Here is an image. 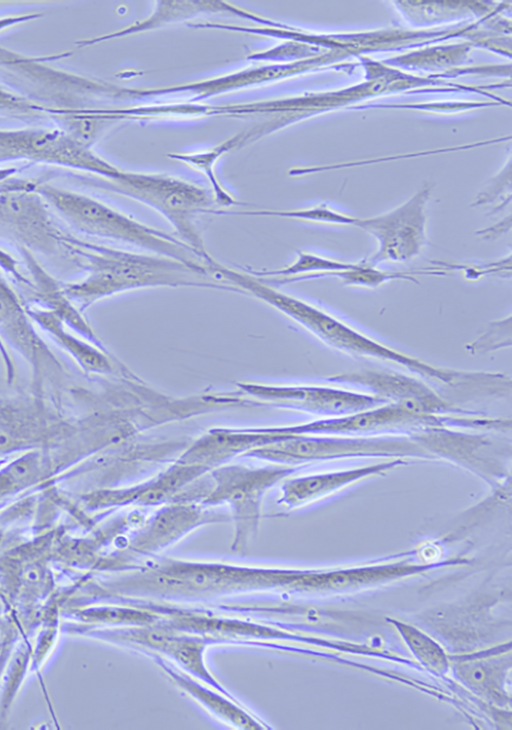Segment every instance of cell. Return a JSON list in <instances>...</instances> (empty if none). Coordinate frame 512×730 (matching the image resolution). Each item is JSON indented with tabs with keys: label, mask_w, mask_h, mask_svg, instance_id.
I'll list each match as a JSON object with an SVG mask.
<instances>
[{
	"label": "cell",
	"mask_w": 512,
	"mask_h": 730,
	"mask_svg": "<svg viewBox=\"0 0 512 730\" xmlns=\"http://www.w3.org/2000/svg\"><path fill=\"white\" fill-rule=\"evenodd\" d=\"M221 274L237 292L259 299L338 352L355 358L384 362L431 383L467 393L476 392L482 385V371L440 366L400 350L323 306L259 279L249 270L224 265Z\"/></svg>",
	"instance_id": "cell-1"
},
{
	"label": "cell",
	"mask_w": 512,
	"mask_h": 730,
	"mask_svg": "<svg viewBox=\"0 0 512 730\" xmlns=\"http://www.w3.org/2000/svg\"><path fill=\"white\" fill-rule=\"evenodd\" d=\"M415 658L437 675H444L449 669V658L442 646L420 629L398 621L391 620Z\"/></svg>",
	"instance_id": "cell-21"
},
{
	"label": "cell",
	"mask_w": 512,
	"mask_h": 730,
	"mask_svg": "<svg viewBox=\"0 0 512 730\" xmlns=\"http://www.w3.org/2000/svg\"><path fill=\"white\" fill-rule=\"evenodd\" d=\"M51 105L37 102L0 84V115L21 120H50Z\"/></svg>",
	"instance_id": "cell-23"
},
{
	"label": "cell",
	"mask_w": 512,
	"mask_h": 730,
	"mask_svg": "<svg viewBox=\"0 0 512 730\" xmlns=\"http://www.w3.org/2000/svg\"><path fill=\"white\" fill-rule=\"evenodd\" d=\"M42 460L39 455H27L0 472V494L18 487L31 484L42 473Z\"/></svg>",
	"instance_id": "cell-24"
},
{
	"label": "cell",
	"mask_w": 512,
	"mask_h": 730,
	"mask_svg": "<svg viewBox=\"0 0 512 730\" xmlns=\"http://www.w3.org/2000/svg\"><path fill=\"white\" fill-rule=\"evenodd\" d=\"M27 314L63 345L87 372L100 374L115 372V364L105 348L72 335L65 329V321L52 310L36 308L28 310Z\"/></svg>",
	"instance_id": "cell-18"
},
{
	"label": "cell",
	"mask_w": 512,
	"mask_h": 730,
	"mask_svg": "<svg viewBox=\"0 0 512 730\" xmlns=\"http://www.w3.org/2000/svg\"><path fill=\"white\" fill-rule=\"evenodd\" d=\"M40 15L37 13H27V14H13L5 17L0 18V31L5 30L6 28L22 24L24 22H28L30 20H34L38 18Z\"/></svg>",
	"instance_id": "cell-26"
},
{
	"label": "cell",
	"mask_w": 512,
	"mask_h": 730,
	"mask_svg": "<svg viewBox=\"0 0 512 730\" xmlns=\"http://www.w3.org/2000/svg\"><path fill=\"white\" fill-rule=\"evenodd\" d=\"M325 381L369 392L422 415L446 416L466 412L414 375L363 370L335 374L325 378Z\"/></svg>",
	"instance_id": "cell-11"
},
{
	"label": "cell",
	"mask_w": 512,
	"mask_h": 730,
	"mask_svg": "<svg viewBox=\"0 0 512 730\" xmlns=\"http://www.w3.org/2000/svg\"><path fill=\"white\" fill-rule=\"evenodd\" d=\"M297 467L273 465L250 467L229 465L214 470L213 487L203 498V503L227 504L235 520L233 550L245 548L255 532L260 518L261 503L265 493L279 481L295 473Z\"/></svg>",
	"instance_id": "cell-7"
},
{
	"label": "cell",
	"mask_w": 512,
	"mask_h": 730,
	"mask_svg": "<svg viewBox=\"0 0 512 730\" xmlns=\"http://www.w3.org/2000/svg\"><path fill=\"white\" fill-rule=\"evenodd\" d=\"M118 638L147 649L160 652L174 660L182 669L187 670L193 677L205 681L209 686L220 692L232 696L209 671L205 663L204 639L190 635H180L176 630L165 627H147L128 630L118 635Z\"/></svg>",
	"instance_id": "cell-14"
},
{
	"label": "cell",
	"mask_w": 512,
	"mask_h": 730,
	"mask_svg": "<svg viewBox=\"0 0 512 730\" xmlns=\"http://www.w3.org/2000/svg\"><path fill=\"white\" fill-rule=\"evenodd\" d=\"M511 329V314H508L490 322L483 333L468 344L466 348L470 353L478 354L509 347L511 345Z\"/></svg>",
	"instance_id": "cell-25"
},
{
	"label": "cell",
	"mask_w": 512,
	"mask_h": 730,
	"mask_svg": "<svg viewBox=\"0 0 512 730\" xmlns=\"http://www.w3.org/2000/svg\"><path fill=\"white\" fill-rule=\"evenodd\" d=\"M222 516L203 510L190 502H177L159 510L133 537L129 552L149 555L158 552L186 536L205 523Z\"/></svg>",
	"instance_id": "cell-15"
},
{
	"label": "cell",
	"mask_w": 512,
	"mask_h": 730,
	"mask_svg": "<svg viewBox=\"0 0 512 730\" xmlns=\"http://www.w3.org/2000/svg\"><path fill=\"white\" fill-rule=\"evenodd\" d=\"M71 257L84 269L81 278L63 285L64 294L79 309L122 293L151 288L228 290L213 274L178 260L75 238Z\"/></svg>",
	"instance_id": "cell-2"
},
{
	"label": "cell",
	"mask_w": 512,
	"mask_h": 730,
	"mask_svg": "<svg viewBox=\"0 0 512 730\" xmlns=\"http://www.w3.org/2000/svg\"><path fill=\"white\" fill-rule=\"evenodd\" d=\"M225 154L222 152L219 144L203 151L197 152H177L170 153L168 157L188 164L189 166L202 172L211 185V193L214 202L218 206L224 208L238 204L237 198L222 184L216 173V165L221 157Z\"/></svg>",
	"instance_id": "cell-22"
},
{
	"label": "cell",
	"mask_w": 512,
	"mask_h": 730,
	"mask_svg": "<svg viewBox=\"0 0 512 730\" xmlns=\"http://www.w3.org/2000/svg\"><path fill=\"white\" fill-rule=\"evenodd\" d=\"M357 262L341 260L310 250L298 251L286 265L272 270L248 269L254 276L266 282L288 283L323 277L351 269Z\"/></svg>",
	"instance_id": "cell-19"
},
{
	"label": "cell",
	"mask_w": 512,
	"mask_h": 730,
	"mask_svg": "<svg viewBox=\"0 0 512 730\" xmlns=\"http://www.w3.org/2000/svg\"><path fill=\"white\" fill-rule=\"evenodd\" d=\"M213 215L262 216L277 217L306 222H315L339 226H354L357 217L338 211L327 204H318L296 209H249L228 210L216 209Z\"/></svg>",
	"instance_id": "cell-20"
},
{
	"label": "cell",
	"mask_w": 512,
	"mask_h": 730,
	"mask_svg": "<svg viewBox=\"0 0 512 730\" xmlns=\"http://www.w3.org/2000/svg\"><path fill=\"white\" fill-rule=\"evenodd\" d=\"M429 197L430 187L425 185L389 212L369 218L357 217L354 226L377 242L375 252L363 260L380 266L405 264L421 256L428 243L426 207Z\"/></svg>",
	"instance_id": "cell-8"
},
{
	"label": "cell",
	"mask_w": 512,
	"mask_h": 730,
	"mask_svg": "<svg viewBox=\"0 0 512 730\" xmlns=\"http://www.w3.org/2000/svg\"><path fill=\"white\" fill-rule=\"evenodd\" d=\"M53 212L76 232L98 242L153 253L213 274L212 267L176 234L147 225L108 203L71 189L39 183Z\"/></svg>",
	"instance_id": "cell-4"
},
{
	"label": "cell",
	"mask_w": 512,
	"mask_h": 730,
	"mask_svg": "<svg viewBox=\"0 0 512 730\" xmlns=\"http://www.w3.org/2000/svg\"><path fill=\"white\" fill-rule=\"evenodd\" d=\"M155 660L175 686L221 721L240 729L260 730L268 728L265 723L248 711L233 696H228L217 689L208 688L195 680L193 676L171 667L162 658L155 657Z\"/></svg>",
	"instance_id": "cell-17"
},
{
	"label": "cell",
	"mask_w": 512,
	"mask_h": 730,
	"mask_svg": "<svg viewBox=\"0 0 512 730\" xmlns=\"http://www.w3.org/2000/svg\"><path fill=\"white\" fill-rule=\"evenodd\" d=\"M17 172V169L14 167H2L0 168V182L13 177L15 173Z\"/></svg>",
	"instance_id": "cell-27"
},
{
	"label": "cell",
	"mask_w": 512,
	"mask_h": 730,
	"mask_svg": "<svg viewBox=\"0 0 512 730\" xmlns=\"http://www.w3.org/2000/svg\"><path fill=\"white\" fill-rule=\"evenodd\" d=\"M228 13L242 19L247 17V9L223 1H159L153 13L117 31L81 40L80 48L92 46L104 41L126 37L157 29L168 23L191 19L201 14Z\"/></svg>",
	"instance_id": "cell-16"
},
{
	"label": "cell",
	"mask_w": 512,
	"mask_h": 730,
	"mask_svg": "<svg viewBox=\"0 0 512 730\" xmlns=\"http://www.w3.org/2000/svg\"><path fill=\"white\" fill-rule=\"evenodd\" d=\"M107 188L134 199L158 212L174 228L176 236L197 252L212 267L218 263L208 252L200 219L213 214L212 193L189 180L165 173L123 169L113 180H102Z\"/></svg>",
	"instance_id": "cell-5"
},
{
	"label": "cell",
	"mask_w": 512,
	"mask_h": 730,
	"mask_svg": "<svg viewBox=\"0 0 512 730\" xmlns=\"http://www.w3.org/2000/svg\"><path fill=\"white\" fill-rule=\"evenodd\" d=\"M21 160L75 169L102 180L116 179L123 170L55 124L0 128V163Z\"/></svg>",
	"instance_id": "cell-6"
},
{
	"label": "cell",
	"mask_w": 512,
	"mask_h": 730,
	"mask_svg": "<svg viewBox=\"0 0 512 730\" xmlns=\"http://www.w3.org/2000/svg\"><path fill=\"white\" fill-rule=\"evenodd\" d=\"M247 395L280 407L323 417L352 414L381 405L386 401L369 392L325 381L324 383L238 384Z\"/></svg>",
	"instance_id": "cell-9"
},
{
	"label": "cell",
	"mask_w": 512,
	"mask_h": 730,
	"mask_svg": "<svg viewBox=\"0 0 512 730\" xmlns=\"http://www.w3.org/2000/svg\"><path fill=\"white\" fill-rule=\"evenodd\" d=\"M300 570L167 559L143 565L116 582L128 596L207 598L272 590L298 591Z\"/></svg>",
	"instance_id": "cell-3"
},
{
	"label": "cell",
	"mask_w": 512,
	"mask_h": 730,
	"mask_svg": "<svg viewBox=\"0 0 512 730\" xmlns=\"http://www.w3.org/2000/svg\"><path fill=\"white\" fill-rule=\"evenodd\" d=\"M39 182L10 177L0 182V227L27 245L51 253L66 248L65 233L39 192Z\"/></svg>",
	"instance_id": "cell-10"
},
{
	"label": "cell",
	"mask_w": 512,
	"mask_h": 730,
	"mask_svg": "<svg viewBox=\"0 0 512 730\" xmlns=\"http://www.w3.org/2000/svg\"><path fill=\"white\" fill-rule=\"evenodd\" d=\"M412 462L415 461L402 457L384 458L341 469L289 476L281 485L278 504L286 509H297Z\"/></svg>",
	"instance_id": "cell-12"
},
{
	"label": "cell",
	"mask_w": 512,
	"mask_h": 730,
	"mask_svg": "<svg viewBox=\"0 0 512 730\" xmlns=\"http://www.w3.org/2000/svg\"><path fill=\"white\" fill-rule=\"evenodd\" d=\"M307 69V64L302 60L262 65L240 69L209 79L167 87L145 88L143 94L145 97L176 93L188 94L191 96V102H197L226 92L277 81L304 72Z\"/></svg>",
	"instance_id": "cell-13"
}]
</instances>
